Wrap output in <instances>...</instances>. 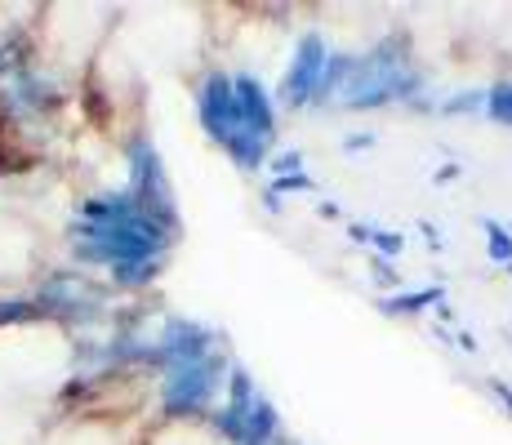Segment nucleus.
I'll use <instances>...</instances> for the list:
<instances>
[]
</instances>
